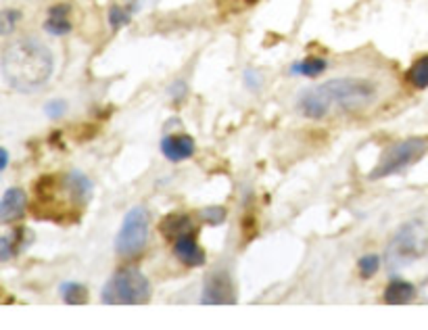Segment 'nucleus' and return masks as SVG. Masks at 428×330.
Wrapping results in <instances>:
<instances>
[{
  "mask_svg": "<svg viewBox=\"0 0 428 330\" xmlns=\"http://www.w3.org/2000/svg\"><path fill=\"white\" fill-rule=\"evenodd\" d=\"M55 59L51 48L38 38H21L6 46L0 59L4 82L17 92H34L51 80Z\"/></svg>",
  "mask_w": 428,
  "mask_h": 330,
  "instance_id": "f257e3e1",
  "label": "nucleus"
},
{
  "mask_svg": "<svg viewBox=\"0 0 428 330\" xmlns=\"http://www.w3.org/2000/svg\"><path fill=\"white\" fill-rule=\"evenodd\" d=\"M65 111H67L65 100H51V103H46V107H44V113H46L51 119H59L61 115H65Z\"/></svg>",
  "mask_w": 428,
  "mask_h": 330,
  "instance_id": "5701e85b",
  "label": "nucleus"
},
{
  "mask_svg": "<svg viewBox=\"0 0 428 330\" xmlns=\"http://www.w3.org/2000/svg\"><path fill=\"white\" fill-rule=\"evenodd\" d=\"M69 4H55L48 8V17L44 21V29L53 36H65L72 32V21H69Z\"/></svg>",
  "mask_w": 428,
  "mask_h": 330,
  "instance_id": "f8f14e48",
  "label": "nucleus"
},
{
  "mask_svg": "<svg viewBox=\"0 0 428 330\" xmlns=\"http://www.w3.org/2000/svg\"><path fill=\"white\" fill-rule=\"evenodd\" d=\"M194 138L188 134H175V136H166L161 140V153L170 161H184L194 155Z\"/></svg>",
  "mask_w": 428,
  "mask_h": 330,
  "instance_id": "9b49d317",
  "label": "nucleus"
},
{
  "mask_svg": "<svg viewBox=\"0 0 428 330\" xmlns=\"http://www.w3.org/2000/svg\"><path fill=\"white\" fill-rule=\"evenodd\" d=\"M92 184L80 171L65 176H44L36 184V216L55 222H69L80 216Z\"/></svg>",
  "mask_w": 428,
  "mask_h": 330,
  "instance_id": "f03ea898",
  "label": "nucleus"
},
{
  "mask_svg": "<svg viewBox=\"0 0 428 330\" xmlns=\"http://www.w3.org/2000/svg\"><path fill=\"white\" fill-rule=\"evenodd\" d=\"M25 207H27L25 192L17 186L8 188L0 199V224H8V222L19 220L25 213Z\"/></svg>",
  "mask_w": 428,
  "mask_h": 330,
  "instance_id": "9d476101",
  "label": "nucleus"
},
{
  "mask_svg": "<svg viewBox=\"0 0 428 330\" xmlns=\"http://www.w3.org/2000/svg\"><path fill=\"white\" fill-rule=\"evenodd\" d=\"M376 96V86L361 78H335L309 88L299 98V109L309 119H322L333 107H366Z\"/></svg>",
  "mask_w": 428,
  "mask_h": 330,
  "instance_id": "7ed1b4c3",
  "label": "nucleus"
},
{
  "mask_svg": "<svg viewBox=\"0 0 428 330\" xmlns=\"http://www.w3.org/2000/svg\"><path fill=\"white\" fill-rule=\"evenodd\" d=\"M414 297H416V286L406 280H393L384 291V303L389 305H406L414 301Z\"/></svg>",
  "mask_w": 428,
  "mask_h": 330,
  "instance_id": "ddd939ff",
  "label": "nucleus"
},
{
  "mask_svg": "<svg viewBox=\"0 0 428 330\" xmlns=\"http://www.w3.org/2000/svg\"><path fill=\"white\" fill-rule=\"evenodd\" d=\"M428 251V222L412 220L403 224L387 247V265L389 270H401L418 261Z\"/></svg>",
  "mask_w": 428,
  "mask_h": 330,
  "instance_id": "20e7f679",
  "label": "nucleus"
},
{
  "mask_svg": "<svg viewBox=\"0 0 428 330\" xmlns=\"http://www.w3.org/2000/svg\"><path fill=\"white\" fill-rule=\"evenodd\" d=\"M8 165V153L0 147V171Z\"/></svg>",
  "mask_w": 428,
  "mask_h": 330,
  "instance_id": "b1692460",
  "label": "nucleus"
},
{
  "mask_svg": "<svg viewBox=\"0 0 428 330\" xmlns=\"http://www.w3.org/2000/svg\"><path fill=\"white\" fill-rule=\"evenodd\" d=\"M161 232L166 235V239L175 241L178 237L192 232V220L186 213H170L161 220Z\"/></svg>",
  "mask_w": 428,
  "mask_h": 330,
  "instance_id": "4468645a",
  "label": "nucleus"
},
{
  "mask_svg": "<svg viewBox=\"0 0 428 330\" xmlns=\"http://www.w3.org/2000/svg\"><path fill=\"white\" fill-rule=\"evenodd\" d=\"M378 270H380V257H378V255H363V257L359 259V274H361L363 278L374 276Z\"/></svg>",
  "mask_w": 428,
  "mask_h": 330,
  "instance_id": "412c9836",
  "label": "nucleus"
},
{
  "mask_svg": "<svg viewBox=\"0 0 428 330\" xmlns=\"http://www.w3.org/2000/svg\"><path fill=\"white\" fill-rule=\"evenodd\" d=\"M61 297L67 305H84L88 303V289L78 282H67L61 286Z\"/></svg>",
  "mask_w": 428,
  "mask_h": 330,
  "instance_id": "a211bd4d",
  "label": "nucleus"
},
{
  "mask_svg": "<svg viewBox=\"0 0 428 330\" xmlns=\"http://www.w3.org/2000/svg\"><path fill=\"white\" fill-rule=\"evenodd\" d=\"M427 138H406V140L389 147L384 151L382 159L378 161V165L370 171V180H380V178H389V176L401 173L410 165L420 161L427 155Z\"/></svg>",
  "mask_w": 428,
  "mask_h": 330,
  "instance_id": "423d86ee",
  "label": "nucleus"
},
{
  "mask_svg": "<svg viewBox=\"0 0 428 330\" xmlns=\"http://www.w3.org/2000/svg\"><path fill=\"white\" fill-rule=\"evenodd\" d=\"M149 224L151 216L145 207H132L119 228V235L115 239V251L121 257H136L142 253L149 241Z\"/></svg>",
  "mask_w": 428,
  "mask_h": 330,
  "instance_id": "0eeeda50",
  "label": "nucleus"
},
{
  "mask_svg": "<svg viewBox=\"0 0 428 330\" xmlns=\"http://www.w3.org/2000/svg\"><path fill=\"white\" fill-rule=\"evenodd\" d=\"M326 67H328L326 59H322V57H307V59L295 63L290 72L297 74V76H305V78H318L320 74L326 72Z\"/></svg>",
  "mask_w": 428,
  "mask_h": 330,
  "instance_id": "dca6fc26",
  "label": "nucleus"
},
{
  "mask_svg": "<svg viewBox=\"0 0 428 330\" xmlns=\"http://www.w3.org/2000/svg\"><path fill=\"white\" fill-rule=\"evenodd\" d=\"M173 255L190 268H199L205 263V251L199 247L194 232H186L173 241Z\"/></svg>",
  "mask_w": 428,
  "mask_h": 330,
  "instance_id": "1a4fd4ad",
  "label": "nucleus"
},
{
  "mask_svg": "<svg viewBox=\"0 0 428 330\" xmlns=\"http://www.w3.org/2000/svg\"><path fill=\"white\" fill-rule=\"evenodd\" d=\"M408 82L418 90L428 88V55L420 57L410 70H408Z\"/></svg>",
  "mask_w": 428,
  "mask_h": 330,
  "instance_id": "f3484780",
  "label": "nucleus"
},
{
  "mask_svg": "<svg viewBox=\"0 0 428 330\" xmlns=\"http://www.w3.org/2000/svg\"><path fill=\"white\" fill-rule=\"evenodd\" d=\"M19 21H21V11H17V8H2L0 11V36L13 34Z\"/></svg>",
  "mask_w": 428,
  "mask_h": 330,
  "instance_id": "6ab92c4d",
  "label": "nucleus"
},
{
  "mask_svg": "<svg viewBox=\"0 0 428 330\" xmlns=\"http://www.w3.org/2000/svg\"><path fill=\"white\" fill-rule=\"evenodd\" d=\"M100 299L107 305H142L151 299V282L140 270L126 268L105 284Z\"/></svg>",
  "mask_w": 428,
  "mask_h": 330,
  "instance_id": "39448f33",
  "label": "nucleus"
},
{
  "mask_svg": "<svg viewBox=\"0 0 428 330\" xmlns=\"http://www.w3.org/2000/svg\"><path fill=\"white\" fill-rule=\"evenodd\" d=\"M27 235V230L19 228L8 237H0V263L13 259L21 249H23V237Z\"/></svg>",
  "mask_w": 428,
  "mask_h": 330,
  "instance_id": "2eb2a0df",
  "label": "nucleus"
},
{
  "mask_svg": "<svg viewBox=\"0 0 428 330\" xmlns=\"http://www.w3.org/2000/svg\"><path fill=\"white\" fill-rule=\"evenodd\" d=\"M201 220L209 226H220L226 220V209L224 207H205L201 213Z\"/></svg>",
  "mask_w": 428,
  "mask_h": 330,
  "instance_id": "aec40b11",
  "label": "nucleus"
},
{
  "mask_svg": "<svg viewBox=\"0 0 428 330\" xmlns=\"http://www.w3.org/2000/svg\"><path fill=\"white\" fill-rule=\"evenodd\" d=\"M130 21V13L123 8V6H111V11H109V23H111V27L113 29H119V27H123L126 23Z\"/></svg>",
  "mask_w": 428,
  "mask_h": 330,
  "instance_id": "4be33fe9",
  "label": "nucleus"
},
{
  "mask_svg": "<svg viewBox=\"0 0 428 330\" xmlns=\"http://www.w3.org/2000/svg\"><path fill=\"white\" fill-rule=\"evenodd\" d=\"M203 305H230L236 303L234 284L228 276V272H215L207 278L201 295Z\"/></svg>",
  "mask_w": 428,
  "mask_h": 330,
  "instance_id": "6e6552de",
  "label": "nucleus"
}]
</instances>
